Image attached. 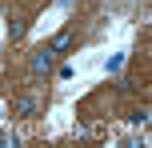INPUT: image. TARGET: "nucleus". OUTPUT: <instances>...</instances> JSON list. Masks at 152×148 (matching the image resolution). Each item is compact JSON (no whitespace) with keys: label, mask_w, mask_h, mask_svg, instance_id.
Segmentation results:
<instances>
[{"label":"nucleus","mask_w":152,"mask_h":148,"mask_svg":"<svg viewBox=\"0 0 152 148\" xmlns=\"http://www.w3.org/2000/svg\"><path fill=\"white\" fill-rule=\"evenodd\" d=\"M52 64H56V52L44 44V48H36V52H32L28 68H32V76H48V72H52Z\"/></svg>","instance_id":"nucleus-1"},{"label":"nucleus","mask_w":152,"mask_h":148,"mask_svg":"<svg viewBox=\"0 0 152 148\" xmlns=\"http://www.w3.org/2000/svg\"><path fill=\"white\" fill-rule=\"evenodd\" d=\"M48 48H52L56 56H60V52H68V48H72V32H68V28H64V32H56V36L48 40Z\"/></svg>","instance_id":"nucleus-2"},{"label":"nucleus","mask_w":152,"mask_h":148,"mask_svg":"<svg viewBox=\"0 0 152 148\" xmlns=\"http://www.w3.org/2000/svg\"><path fill=\"white\" fill-rule=\"evenodd\" d=\"M36 112H40L36 96H20V100H16V116H36Z\"/></svg>","instance_id":"nucleus-3"},{"label":"nucleus","mask_w":152,"mask_h":148,"mask_svg":"<svg viewBox=\"0 0 152 148\" xmlns=\"http://www.w3.org/2000/svg\"><path fill=\"white\" fill-rule=\"evenodd\" d=\"M24 32H28V20H12V24H8V40H12V44L24 40Z\"/></svg>","instance_id":"nucleus-4"},{"label":"nucleus","mask_w":152,"mask_h":148,"mask_svg":"<svg viewBox=\"0 0 152 148\" xmlns=\"http://www.w3.org/2000/svg\"><path fill=\"white\" fill-rule=\"evenodd\" d=\"M128 120H132V124H148V108H136Z\"/></svg>","instance_id":"nucleus-5"}]
</instances>
